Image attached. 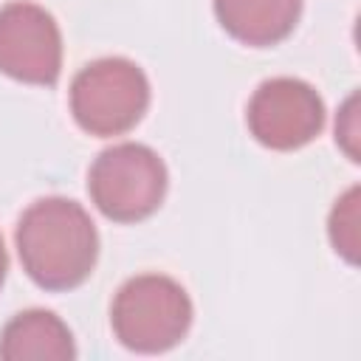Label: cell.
Wrapping results in <instances>:
<instances>
[{
  "instance_id": "6da1fadb",
  "label": "cell",
  "mask_w": 361,
  "mask_h": 361,
  "mask_svg": "<svg viewBox=\"0 0 361 361\" xmlns=\"http://www.w3.org/2000/svg\"><path fill=\"white\" fill-rule=\"evenodd\" d=\"M17 254L23 271L42 290L82 285L99 257V234L90 214L71 197H39L17 223Z\"/></svg>"
},
{
  "instance_id": "7a4b0ae2",
  "label": "cell",
  "mask_w": 361,
  "mask_h": 361,
  "mask_svg": "<svg viewBox=\"0 0 361 361\" xmlns=\"http://www.w3.org/2000/svg\"><path fill=\"white\" fill-rule=\"evenodd\" d=\"M192 299L166 274H138L127 279L110 305L116 338L135 353H166L183 341L192 324Z\"/></svg>"
},
{
  "instance_id": "3957f363",
  "label": "cell",
  "mask_w": 361,
  "mask_h": 361,
  "mask_svg": "<svg viewBox=\"0 0 361 361\" xmlns=\"http://www.w3.org/2000/svg\"><path fill=\"white\" fill-rule=\"evenodd\" d=\"M149 107L147 73L124 56H102L71 82L73 121L99 138L133 130Z\"/></svg>"
},
{
  "instance_id": "277c9868",
  "label": "cell",
  "mask_w": 361,
  "mask_h": 361,
  "mask_svg": "<svg viewBox=\"0 0 361 361\" xmlns=\"http://www.w3.org/2000/svg\"><path fill=\"white\" fill-rule=\"evenodd\" d=\"M166 166L147 144L124 141L102 149L87 172V192L96 209L116 223L149 217L166 195Z\"/></svg>"
},
{
  "instance_id": "5b68a950",
  "label": "cell",
  "mask_w": 361,
  "mask_h": 361,
  "mask_svg": "<svg viewBox=\"0 0 361 361\" xmlns=\"http://www.w3.org/2000/svg\"><path fill=\"white\" fill-rule=\"evenodd\" d=\"M245 121L251 135L268 149H299L324 127V102L313 85L293 76L265 79L248 99Z\"/></svg>"
},
{
  "instance_id": "8992f818",
  "label": "cell",
  "mask_w": 361,
  "mask_h": 361,
  "mask_svg": "<svg viewBox=\"0 0 361 361\" xmlns=\"http://www.w3.org/2000/svg\"><path fill=\"white\" fill-rule=\"evenodd\" d=\"M0 71L28 85L59 79L62 34L51 11L31 0H11L0 8Z\"/></svg>"
},
{
  "instance_id": "52a82bcc",
  "label": "cell",
  "mask_w": 361,
  "mask_h": 361,
  "mask_svg": "<svg viewBox=\"0 0 361 361\" xmlns=\"http://www.w3.org/2000/svg\"><path fill=\"white\" fill-rule=\"evenodd\" d=\"M214 14L237 42L268 48L296 28L302 0H214Z\"/></svg>"
},
{
  "instance_id": "ba28073f",
  "label": "cell",
  "mask_w": 361,
  "mask_h": 361,
  "mask_svg": "<svg viewBox=\"0 0 361 361\" xmlns=\"http://www.w3.org/2000/svg\"><path fill=\"white\" fill-rule=\"evenodd\" d=\"M0 358L6 361H71L76 358L68 324L51 310H23L0 333Z\"/></svg>"
},
{
  "instance_id": "9c48e42d",
  "label": "cell",
  "mask_w": 361,
  "mask_h": 361,
  "mask_svg": "<svg viewBox=\"0 0 361 361\" xmlns=\"http://www.w3.org/2000/svg\"><path fill=\"white\" fill-rule=\"evenodd\" d=\"M361 189L350 186L333 206L330 212V223H327V234L330 243L336 248V254H341L350 265L358 262V251H361Z\"/></svg>"
},
{
  "instance_id": "30bf717a",
  "label": "cell",
  "mask_w": 361,
  "mask_h": 361,
  "mask_svg": "<svg viewBox=\"0 0 361 361\" xmlns=\"http://www.w3.org/2000/svg\"><path fill=\"white\" fill-rule=\"evenodd\" d=\"M336 141L341 144V149L350 155V161H361V152H358V141H361V130H358V93H353L338 118H336Z\"/></svg>"
},
{
  "instance_id": "8fae6325",
  "label": "cell",
  "mask_w": 361,
  "mask_h": 361,
  "mask_svg": "<svg viewBox=\"0 0 361 361\" xmlns=\"http://www.w3.org/2000/svg\"><path fill=\"white\" fill-rule=\"evenodd\" d=\"M6 271H8V257H6V245H3V237H0V288H3Z\"/></svg>"
}]
</instances>
